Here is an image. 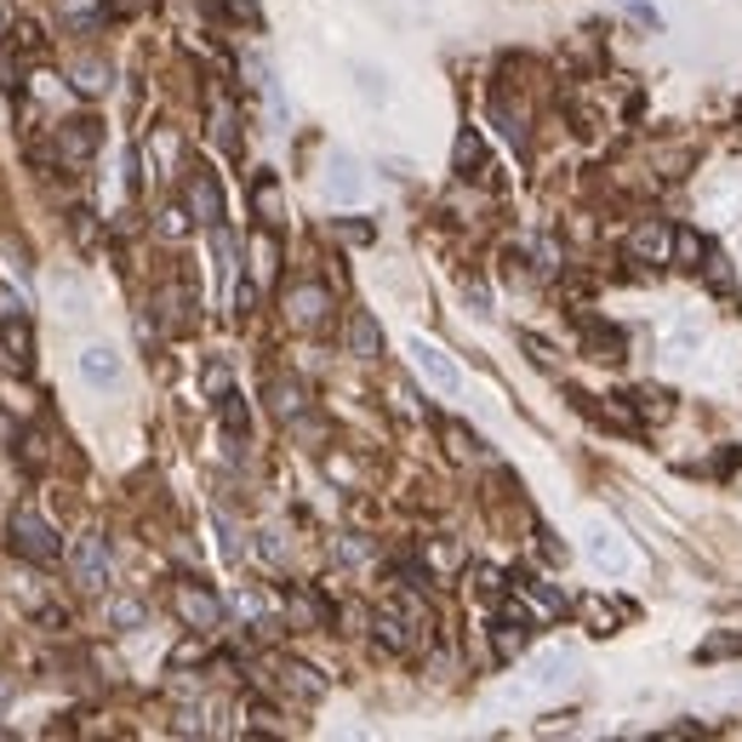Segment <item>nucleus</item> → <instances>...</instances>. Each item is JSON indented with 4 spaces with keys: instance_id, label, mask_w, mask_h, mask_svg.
<instances>
[{
    "instance_id": "1",
    "label": "nucleus",
    "mask_w": 742,
    "mask_h": 742,
    "mask_svg": "<svg viewBox=\"0 0 742 742\" xmlns=\"http://www.w3.org/2000/svg\"><path fill=\"white\" fill-rule=\"evenodd\" d=\"M7 537H12V554L29 560V565H52V560L63 554V537H57L35 509H18V515L7 520Z\"/></svg>"
},
{
    "instance_id": "2",
    "label": "nucleus",
    "mask_w": 742,
    "mask_h": 742,
    "mask_svg": "<svg viewBox=\"0 0 742 742\" xmlns=\"http://www.w3.org/2000/svg\"><path fill=\"white\" fill-rule=\"evenodd\" d=\"M583 554H589L594 571H605V577H623V571L634 565L628 537H623L612 520H589V531H583Z\"/></svg>"
},
{
    "instance_id": "3",
    "label": "nucleus",
    "mask_w": 742,
    "mask_h": 742,
    "mask_svg": "<svg viewBox=\"0 0 742 742\" xmlns=\"http://www.w3.org/2000/svg\"><path fill=\"white\" fill-rule=\"evenodd\" d=\"M412 365H417V378L434 389V394H463V365L441 349V343H428V337H412L406 343Z\"/></svg>"
},
{
    "instance_id": "4",
    "label": "nucleus",
    "mask_w": 742,
    "mask_h": 742,
    "mask_svg": "<svg viewBox=\"0 0 742 742\" xmlns=\"http://www.w3.org/2000/svg\"><path fill=\"white\" fill-rule=\"evenodd\" d=\"M320 194L331 200V206H360L365 200V172H360V160L354 155H326V172H320Z\"/></svg>"
},
{
    "instance_id": "5",
    "label": "nucleus",
    "mask_w": 742,
    "mask_h": 742,
    "mask_svg": "<svg viewBox=\"0 0 742 742\" xmlns=\"http://www.w3.org/2000/svg\"><path fill=\"white\" fill-rule=\"evenodd\" d=\"M70 571H75V589H86V594H104L109 589V571H115V560H109V543L104 537H81L75 543V554H70Z\"/></svg>"
},
{
    "instance_id": "6",
    "label": "nucleus",
    "mask_w": 742,
    "mask_h": 742,
    "mask_svg": "<svg viewBox=\"0 0 742 742\" xmlns=\"http://www.w3.org/2000/svg\"><path fill=\"white\" fill-rule=\"evenodd\" d=\"M97 149H104V120H97V115H70L57 126V155L70 166H86Z\"/></svg>"
},
{
    "instance_id": "7",
    "label": "nucleus",
    "mask_w": 742,
    "mask_h": 742,
    "mask_svg": "<svg viewBox=\"0 0 742 742\" xmlns=\"http://www.w3.org/2000/svg\"><path fill=\"white\" fill-rule=\"evenodd\" d=\"M172 605H178V617H183L194 634H212V628H223V600H218L212 589H200V583H178Z\"/></svg>"
},
{
    "instance_id": "8",
    "label": "nucleus",
    "mask_w": 742,
    "mask_h": 742,
    "mask_svg": "<svg viewBox=\"0 0 742 742\" xmlns=\"http://www.w3.org/2000/svg\"><path fill=\"white\" fill-rule=\"evenodd\" d=\"M326 315H331V292H326L320 280H303V286L286 292V320H292V326L315 331V326H326Z\"/></svg>"
},
{
    "instance_id": "9",
    "label": "nucleus",
    "mask_w": 742,
    "mask_h": 742,
    "mask_svg": "<svg viewBox=\"0 0 742 742\" xmlns=\"http://www.w3.org/2000/svg\"><path fill=\"white\" fill-rule=\"evenodd\" d=\"M75 365H81V378H86L92 389H120V378H126V365H120V354H115L109 343H86Z\"/></svg>"
},
{
    "instance_id": "10",
    "label": "nucleus",
    "mask_w": 742,
    "mask_h": 742,
    "mask_svg": "<svg viewBox=\"0 0 742 742\" xmlns=\"http://www.w3.org/2000/svg\"><path fill=\"white\" fill-rule=\"evenodd\" d=\"M702 331H708L702 315H680V320L662 331V360H668V365H686V360L702 349Z\"/></svg>"
},
{
    "instance_id": "11",
    "label": "nucleus",
    "mask_w": 742,
    "mask_h": 742,
    "mask_svg": "<svg viewBox=\"0 0 742 742\" xmlns=\"http://www.w3.org/2000/svg\"><path fill=\"white\" fill-rule=\"evenodd\" d=\"M702 212L714 218V223H731V218L742 212V172H720L714 183H708V194H702Z\"/></svg>"
},
{
    "instance_id": "12",
    "label": "nucleus",
    "mask_w": 742,
    "mask_h": 742,
    "mask_svg": "<svg viewBox=\"0 0 742 742\" xmlns=\"http://www.w3.org/2000/svg\"><path fill=\"white\" fill-rule=\"evenodd\" d=\"M189 212L206 223V229H218L223 223V189H218V178L206 172V166H200V172L189 178Z\"/></svg>"
},
{
    "instance_id": "13",
    "label": "nucleus",
    "mask_w": 742,
    "mask_h": 742,
    "mask_svg": "<svg viewBox=\"0 0 742 742\" xmlns=\"http://www.w3.org/2000/svg\"><path fill=\"white\" fill-rule=\"evenodd\" d=\"M280 686H286L297 702H320V697L331 691L326 674H320L315 662H297V657H292V662H280Z\"/></svg>"
},
{
    "instance_id": "14",
    "label": "nucleus",
    "mask_w": 742,
    "mask_h": 742,
    "mask_svg": "<svg viewBox=\"0 0 742 742\" xmlns=\"http://www.w3.org/2000/svg\"><path fill=\"white\" fill-rule=\"evenodd\" d=\"M252 212L263 229H280L286 223V200H280V178L275 172H257L252 178Z\"/></svg>"
},
{
    "instance_id": "15",
    "label": "nucleus",
    "mask_w": 742,
    "mask_h": 742,
    "mask_svg": "<svg viewBox=\"0 0 742 742\" xmlns=\"http://www.w3.org/2000/svg\"><path fill=\"white\" fill-rule=\"evenodd\" d=\"M668 246H674L668 218H646V223L628 229V252H634V257H668Z\"/></svg>"
},
{
    "instance_id": "16",
    "label": "nucleus",
    "mask_w": 742,
    "mask_h": 742,
    "mask_svg": "<svg viewBox=\"0 0 742 742\" xmlns=\"http://www.w3.org/2000/svg\"><path fill=\"white\" fill-rule=\"evenodd\" d=\"M194 286L189 280H172V286H166L160 292V315H166V326H172V331H189L194 326Z\"/></svg>"
},
{
    "instance_id": "17",
    "label": "nucleus",
    "mask_w": 742,
    "mask_h": 742,
    "mask_svg": "<svg viewBox=\"0 0 742 742\" xmlns=\"http://www.w3.org/2000/svg\"><path fill=\"white\" fill-rule=\"evenodd\" d=\"M452 172H457V178H486V144H480V131H475V126H463V131H457Z\"/></svg>"
},
{
    "instance_id": "18",
    "label": "nucleus",
    "mask_w": 742,
    "mask_h": 742,
    "mask_svg": "<svg viewBox=\"0 0 742 742\" xmlns=\"http://www.w3.org/2000/svg\"><path fill=\"white\" fill-rule=\"evenodd\" d=\"M70 86H75L81 97H104V92L115 86V70H109L104 57H81L75 70H70Z\"/></svg>"
},
{
    "instance_id": "19",
    "label": "nucleus",
    "mask_w": 742,
    "mask_h": 742,
    "mask_svg": "<svg viewBox=\"0 0 742 742\" xmlns=\"http://www.w3.org/2000/svg\"><path fill=\"white\" fill-rule=\"evenodd\" d=\"M349 354H360V360H378L383 354V326L371 320L365 309L349 315Z\"/></svg>"
},
{
    "instance_id": "20",
    "label": "nucleus",
    "mask_w": 742,
    "mask_h": 742,
    "mask_svg": "<svg viewBox=\"0 0 742 742\" xmlns=\"http://www.w3.org/2000/svg\"><path fill=\"white\" fill-rule=\"evenodd\" d=\"M565 668H571L565 651H543V657L531 662V674H526V691H560L565 686Z\"/></svg>"
},
{
    "instance_id": "21",
    "label": "nucleus",
    "mask_w": 742,
    "mask_h": 742,
    "mask_svg": "<svg viewBox=\"0 0 742 742\" xmlns=\"http://www.w3.org/2000/svg\"><path fill=\"white\" fill-rule=\"evenodd\" d=\"M0 343H7V354L29 371L35 365V337H29V315H12V320H0Z\"/></svg>"
},
{
    "instance_id": "22",
    "label": "nucleus",
    "mask_w": 742,
    "mask_h": 742,
    "mask_svg": "<svg viewBox=\"0 0 742 742\" xmlns=\"http://www.w3.org/2000/svg\"><path fill=\"white\" fill-rule=\"evenodd\" d=\"M583 343L600 354V360H617L623 349H628V337L617 331V326H600V320H583Z\"/></svg>"
},
{
    "instance_id": "23",
    "label": "nucleus",
    "mask_w": 742,
    "mask_h": 742,
    "mask_svg": "<svg viewBox=\"0 0 742 742\" xmlns=\"http://www.w3.org/2000/svg\"><path fill=\"white\" fill-rule=\"evenodd\" d=\"M104 617H109V628H144V623H149V605L131 600V594H115V600L104 605Z\"/></svg>"
},
{
    "instance_id": "24",
    "label": "nucleus",
    "mask_w": 742,
    "mask_h": 742,
    "mask_svg": "<svg viewBox=\"0 0 742 742\" xmlns=\"http://www.w3.org/2000/svg\"><path fill=\"white\" fill-rule=\"evenodd\" d=\"M218 417H223V428H229V441H241V434L252 428V412H246V400L234 394V389L218 394Z\"/></svg>"
},
{
    "instance_id": "25",
    "label": "nucleus",
    "mask_w": 742,
    "mask_h": 742,
    "mask_svg": "<svg viewBox=\"0 0 742 742\" xmlns=\"http://www.w3.org/2000/svg\"><path fill=\"white\" fill-rule=\"evenodd\" d=\"M674 263H680V268H702L708 263V241L697 229H674Z\"/></svg>"
},
{
    "instance_id": "26",
    "label": "nucleus",
    "mask_w": 742,
    "mask_h": 742,
    "mask_svg": "<svg viewBox=\"0 0 742 742\" xmlns=\"http://www.w3.org/2000/svg\"><path fill=\"white\" fill-rule=\"evenodd\" d=\"M268 412H275L280 423H292L297 412H303V383H268Z\"/></svg>"
},
{
    "instance_id": "27",
    "label": "nucleus",
    "mask_w": 742,
    "mask_h": 742,
    "mask_svg": "<svg viewBox=\"0 0 742 742\" xmlns=\"http://www.w3.org/2000/svg\"><path fill=\"white\" fill-rule=\"evenodd\" d=\"M520 589L537 600V612H543V617H560V612H565V600H560V594H554L543 577H520Z\"/></svg>"
},
{
    "instance_id": "28",
    "label": "nucleus",
    "mask_w": 742,
    "mask_h": 742,
    "mask_svg": "<svg viewBox=\"0 0 742 742\" xmlns=\"http://www.w3.org/2000/svg\"><path fill=\"white\" fill-rule=\"evenodd\" d=\"M491 120L502 126V138H509L515 149H526V126L515 120V109H509V104H502V97H491Z\"/></svg>"
},
{
    "instance_id": "29",
    "label": "nucleus",
    "mask_w": 742,
    "mask_h": 742,
    "mask_svg": "<svg viewBox=\"0 0 742 742\" xmlns=\"http://www.w3.org/2000/svg\"><path fill=\"white\" fill-rule=\"evenodd\" d=\"M475 594H480L486 605H502V594H509V583H502V571L480 565V571H475Z\"/></svg>"
},
{
    "instance_id": "30",
    "label": "nucleus",
    "mask_w": 742,
    "mask_h": 742,
    "mask_svg": "<svg viewBox=\"0 0 742 742\" xmlns=\"http://www.w3.org/2000/svg\"><path fill=\"white\" fill-rule=\"evenodd\" d=\"M52 292H57V303H63V315H75V320L86 315V292H81L70 275H57V280H52Z\"/></svg>"
},
{
    "instance_id": "31",
    "label": "nucleus",
    "mask_w": 742,
    "mask_h": 742,
    "mask_svg": "<svg viewBox=\"0 0 742 742\" xmlns=\"http://www.w3.org/2000/svg\"><path fill=\"white\" fill-rule=\"evenodd\" d=\"M702 662H720V657H742V634H714V639H702Z\"/></svg>"
},
{
    "instance_id": "32",
    "label": "nucleus",
    "mask_w": 742,
    "mask_h": 742,
    "mask_svg": "<svg viewBox=\"0 0 742 742\" xmlns=\"http://www.w3.org/2000/svg\"><path fill=\"white\" fill-rule=\"evenodd\" d=\"M446 441H452V452H457L463 463H468V457H486V446H480V441H475V434H468L463 423H446Z\"/></svg>"
},
{
    "instance_id": "33",
    "label": "nucleus",
    "mask_w": 742,
    "mask_h": 742,
    "mask_svg": "<svg viewBox=\"0 0 742 742\" xmlns=\"http://www.w3.org/2000/svg\"><path fill=\"white\" fill-rule=\"evenodd\" d=\"M7 35H12L23 52H46V35H41V23H29V18H18V23L7 29Z\"/></svg>"
},
{
    "instance_id": "34",
    "label": "nucleus",
    "mask_w": 742,
    "mask_h": 742,
    "mask_svg": "<svg viewBox=\"0 0 742 742\" xmlns=\"http://www.w3.org/2000/svg\"><path fill=\"white\" fill-rule=\"evenodd\" d=\"M189 218H194L189 206H166V212H160V234H166V241H183V234H189Z\"/></svg>"
},
{
    "instance_id": "35",
    "label": "nucleus",
    "mask_w": 742,
    "mask_h": 742,
    "mask_svg": "<svg viewBox=\"0 0 742 742\" xmlns=\"http://www.w3.org/2000/svg\"><path fill=\"white\" fill-rule=\"evenodd\" d=\"M371 234H378V229L360 223V218H343V223H337V241H349V246H371Z\"/></svg>"
},
{
    "instance_id": "36",
    "label": "nucleus",
    "mask_w": 742,
    "mask_h": 742,
    "mask_svg": "<svg viewBox=\"0 0 742 742\" xmlns=\"http://www.w3.org/2000/svg\"><path fill=\"white\" fill-rule=\"evenodd\" d=\"M212 131H218V144H223L229 155L241 149V138H234V109H229V104H218V126H212Z\"/></svg>"
},
{
    "instance_id": "37",
    "label": "nucleus",
    "mask_w": 742,
    "mask_h": 742,
    "mask_svg": "<svg viewBox=\"0 0 742 742\" xmlns=\"http://www.w3.org/2000/svg\"><path fill=\"white\" fill-rule=\"evenodd\" d=\"M331 560L360 565V560H365V543H360V537H337V543H331Z\"/></svg>"
},
{
    "instance_id": "38",
    "label": "nucleus",
    "mask_w": 742,
    "mask_h": 742,
    "mask_svg": "<svg viewBox=\"0 0 742 742\" xmlns=\"http://www.w3.org/2000/svg\"><path fill=\"white\" fill-rule=\"evenodd\" d=\"M12 315H29V303H23V292H12L0 280V320H12Z\"/></svg>"
},
{
    "instance_id": "39",
    "label": "nucleus",
    "mask_w": 742,
    "mask_h": 742,
    "mask_svg": "<svg viewBox=\"0 0 742 742\" xmlns=\"http://www.w3.org/2000/svg\"><path fill=\"white\" fill-rule=\"evenodd\" d=\"M223 12L234 18V23H257L263 12H257V0H223Z\"/></svg>"
},
{
    "instance_id": "40",
    "label": "nucleus",
    "mask_w": 742,
    "mask_h": 742,
    "mask_svg": "<svg viewBox=\"0 0 742 742\" xmlns=\"http://www.w3.org/2000/svg\"><path fill=\"white\" fill-rule=\"evenodd\" d=\"M560 268V246L554 241H537V275H554Z\"/></svg>"
},
{
    "instance_id": "41",
    "label": "nucleus",
    "mask_w": 742,
    "mask_h": 742,
    "mask_svg": "<svg viewBox=\"0 0 742 742\" xmlns=\"http://www.w3.org/2000/svg\"><path fill=\"white\" fill-rule=\"evenodd\" d=\"M360 92L371 97V104H383V97H389V86H383V75H378V70H360Z\"/></svg>"
},
{
    "instance_id": "42",
    "label": "nucleus",
    "mask_w": 742,
    "mask_h": 742,
    "mask_svg": "<svg viewBox=\"0 0 742 742\" xmlns=\"http://www.w3.org/2000/svg\"><path fill=\"white\" fill-rule=\"evenodd\" d=\"M149 0H104V18H138Z\"/></svg>"
},
{
    "instance_id": "43",
    "label": "nucleus",
    "mask_w": 742,
    "mask_h": 742,
    "mask_svg": "<svg viewBox=\"0 0 742 742\" xmlns=\"http://www.w3.org/2000/svg\"><path fill=\"white\" fill-rule=\"evenodd\" d=\"M0 86H7V92H23V81H18V63H12V52H0Z\"/></svg>"
},
{
    "instance_id": "44",
    "label": "nucleus",
    "mask_w": 742,
    "mask_h": 742,
    "mask_svg": "<svg viewBox=\"0 0 742 742\" xmlns=\"http://www.w3.org/2000/svg\"><path fill=\"white\" fill-rule=\"evenodd\" d=\"M268 560H286V531H263V543H257Z\"/></svg>"
},
{
    "instance_id": "45",
    "label": "nucleus",
    "mask_w": 742,
    "mask_h": 742,
    "mask_svg": "<svg viewBox=\"0 0 742 742\" xmlns=\"http://www.w3.org/2000/svg\"><path fill=\"white\" fill-rule=\"evenodd\" d=\"M200 657H206V646H200V639H189V646H178V651H172V662H178V668H183V662H200Z\"/></svg>"
},
{
    "instance_id": "46",
    "label": "nucleus",
    "mask_w": 742,
    "mask_h": 742,
    "mask_svg": "<svg viewBox=\"0 0 742 742\" xmlns=\"http://www.w3.org/2000/svg\"><path fill=\"white\" fill-rule=\"evenodd\" d=\"M708 280H714V292H731V268H725V257H714V268H708Z\"/></svg>"
},
{
    "instance_id": "47",
    "label": "nucleus",
    "mask_w": 742,
    "mask_h": 742,
    "mask_svg": "<svg viewBox=\"0 0 742 742\" xmlns=\"http://www.w3.org/2000/svg\"><path fill=\"white\" fill-rule=\"evenodd\" d=\"M206 389H212V394H223V389H229V371H223V365H212V371H206Z\"/></svg>"
},
{
    "instance_id": "48",
    "label": "nucleus",
    "mask_w": 742,
    "mask_h": 742,
    "mask_svg": "<svg viewBox=\"0 0 742 742\" xmlns=\"http://www.w3.org/2000/svg\"><path fill=\"white\" fill-rule=\"evenodd\" d=\"M468 303H475V315H491V297L480 286H468Z\"/></svg>"
},
{
    "instance_id": "49",
    "label": "nucleus",
    "mask_w": 742,
    "mask_h": 742,
    "mask_svg": "<svg viewBox=\"0 0 742 742\" xmlns=\"http://www.w3.org/2000/svg\"><path fill=\"white\" fill-rule=\"evenodd\" d=\"M7 697H12V680H7V674H0V708H7Z\"/></svg>"
},
{
    "instance_id": "50",
    "label": "nucleus",
    "mask_w": 742,
    "mask_h": 742,
    "mask_svg": "<svg viewBox=\"0 0 742 742\" xmlns=\"http://www.w3.org/2000/svg\"><path fill=\"white\" fill-rule=\"evenodd\" d=\"M0 35H7V18H0Z\"/></svg>"
}]
</instances>
